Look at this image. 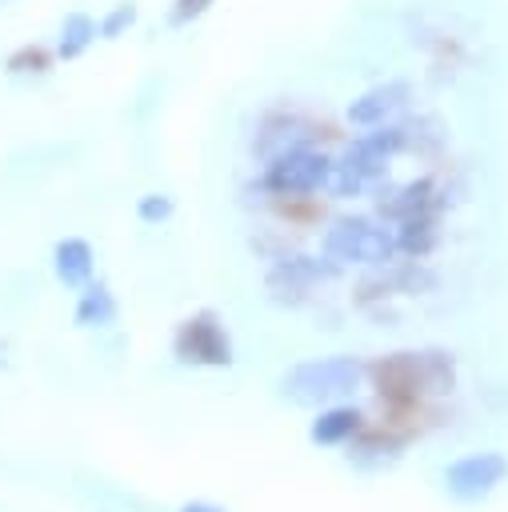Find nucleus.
Masks as SVG:
<instances>
[{"label":"nucleus","instance_id":"f257e3e1","mask_svg":"<svg viewBox=\"0 0 508 512\" xmlns=\"http://www.w3.org/2000/svg\"><path fill=\"white\" fill-rule=\"evenodd\" d=\"M400 152H412L408 144V124H376L368 132H360L344 152L340 160H332V176H328V192L332 196H360L368 184H376L380 176H388V164L392 156Z\"/></svg>","mask_w":508,"mask_h":512},{"label":"nucleus","instance_id":"f03ea898","mask_svg":"<svg viewBox=\"0 0 508 512\" xmlns=\"http://www.w3.org/2000/svg\"><path fill=\"white\" fill-rule=\"evenodd\" d=\"M376 392L396 404H412L420 396H448L456 388V360L440 348L424 352H392L372 368Z\"/></svg>","mask_w":508,"mask_h":512},{"label":"nucleus","instance_id":"7ed1b4c3","mask_svg":"<svg viewBox=\"0 0 508 512\" xmlns=\"http://www.w3.org/2000/svg\"><path fill=\"white\" fill-rule=\"evenodd\" d=\"M364 360L352 352H336V356H316V360H300L280 376V396L300 404V408H324V404H340L344 396H352L364 384Z\"/></svg>","mask_w":508,"mask_h":512},{"label":"nucleus","instance_id":"20e7f679","mask_svg":"<svg viewBox=\"0 0 508 512\" xmlns=\"http://www.w3.org/2000/svg\"><path fill=\"white\" fill-rule=\"evenodd\" d=\"M324 256L340 268L360 264V268H384L392 260H400L396 236L392 228H384L380 220L368 216H340L328 232H324Z\"/></svg>","mask_w":508,"mask_h":512},{"label":"nucleus","instance_id":"39448f33","mask_svg":"<svg viewBox=\"0 0 508 512\" xmlns=\"http://www.w3.org/2000/svg\"><path fill=\"white\" fill-rule=\"evenodd\" d=\"M172 352L180 364H192V368H228L236 360L232 336L212 308H200L176 324Z\"/></svg>","mask_w":508,"mask_h":512},{"label":"nucleus","instance_id":"423d86ee","mask_svg":"<svg viewBox=\"0 0 508 512\" xmlns=\"http://www.w3.org/2000/svg\"><path fill=\"white\" fill-rule=\"evenodd\" d=\"M328 176H332V156L320 152V148H288L280 156L268 160L264 168V188L272 196H288V200H304V196H316L320 188H328Z\"/></svg>","mask_w":508,"mask_h":512},{"label":"nucleus","instance_id":"0eeeda50","mask_svg":"<svg viewBox=\"0 0 508 512\" xmlns=\"http://www.w3.org/2000/svg\"><path fill=\"white\" fill-rule=\"evenodd\" d=\"M504 476H508V456L496 448H484V452H468L452 460L444 468V488L456 500H484L504 484Z\"/></svg>","mask_w":508,"mask_h":512},{"label":"nucleus","instance_id":"6e6552de","mask_svg":"<svg viewBox=\"0 0 508 512\" xmlns=\"http://www.w3.org/2000/svg\"><path fill=\"white\" fill-rule=\"evenodd\" d=\"M340 272V264H332L328 256H284L268 268V292L276 304H300L312 288H320L324 280H332Z\"/></svg>","mask_w":508,"mask_h":512},{"label":"nucleus","instance_id":"1a4fd4ad","mask_svg":"<svg viewBox=\"0 0 508 512\" xmlns=\"http://www.w3.org/2000/svg\"><path fill=\"white\" fill-rule=\"evenodd\" d=\"M408 100H412V84L408 80H384V84H372L368 92H360L344 108V116L356 128H376V124H388L396 112H404Z\"/></svg>","mask_w":508,"mask_h":512},{"label":"nucleus","instance_id":"9d476101","mask_svg":"<svg viewBox=\"0 0 508 512\" xmlns=\"http://www.w3.org/2000/svg\"><path fill=\"white\" fill-rule=\"evenodd\" d=\"M376 208H380V216L392 220V224H404V220H412V216H432V212H436V184H432L428 176L404 180V184L380 192Z\"/></svg>","mask_w":508,"mask_h":512},{"label":"nucleus","instance_id":"9b49d317","mask_svg":"<svg viewBox=\"0 0 508 512\" xmlns=\"http://www.w3.org/2000/svg\"><path fill=\"white\" fill-rule=\"evenodd\" d=\"M92 268H96V256H92V244L80 240V236H64L56 248H52V272L64 288H84L92 280Z\"/></svg>","mask_w":508,"mask_h":512},{"label":"nucleus","instance_id":"f8f14e48","mask_svg":"<svg viewBox=\"0 0 508 512\" xmlns=\"http://www.w3.org/2000/svg\"><path fill=\"white\" fill-rule=\"evenodd\" d=\"M360 428H364V416H360L356 404H324L320 416H316L312 428H308V440L320 444V448H332V444L352 440Z\"/></svg>","mask_w":508,"mask_h":512},{"label":"nucleus","instance_id":"ddd939ff","mask_svg":"<svg viewBox=\"0 0 508 512\" xmlns=\"http://www.w3.org/2000/svg\"><path fill=\"white\" fill-rule=\"evenodd\" d=\"M116 296H112V288L104 284V280H88L84 288H80V296H76V312H72V320L80 324V328H108V324H116Z\"/></svg>","mask_w":508,"mask_h":512},{"label":"nucleus","instance_id":"4468645a","mask_svg":"<svg viewBox=\"0 0 508 512\" xmlns=\"http://www.w3.org/2000/svg\"><path fill=\"white\" fill-rule=\"evenodd\" d=\"M396 248H400V256H412V260H424L432 248H436V240H440V232H436V212L432 216H412V220H404V224H396Z\"/></svg>","mask_w":508,"mask_h":512},{"label":"nucleus","instance_id":"2eb2a0df","mask_svg":"<svg viewBox=\"0 0 508 512\" xmlns=\"http://www.w3.org/2000/svg\"><path fill=\"white\" fill-rule=\"evenodd\" d=\"M96 36H100L96 20H92V16H84V12H72V16H64V24H60L56 56H60V60H76V56H84V52H88V44H92Z\"/></svg>","mask_w":508,"mask_h":512},{"label":"nucleus","instance_id":"dca6fc26","mask_svg":"<svg viewBox=\"0 0 508 512\" xmlns=\"http://www.w3.org/2000/svg\"><path fill=\"white\" fill-rule=\"evenodd\" d=\"M352 440H356V444H352L348 460H356V464L396 460V456H400V448H404V440H400V436H380V432H364V428H360Z\"/></svg>","mask_w":508,"mask_h":512},{"label":"nucleus","instance_id":"f3484780","mask_svg":"<svg viewBox=\"0 0 508 512\" xmlns=\"http://www.w3.org/2000/svg\"><path fill=\"white\" fill-rule=\"evenodd\" d=\"M172 212H176V204H172L168 192H144L140 204H136V216H140L144 224H164Z\"/></svg>","mask_w":508,"mask_h":512},{"label":"nucleus","instance_id":"a211bd4d","mask_svg":"<svg viewBox=\"0 0 508 512\" xmlns=\"http://www.w3.org/2000/svg\"><path fill=\"white\" fill-rule=\"evenodd\" d=\"M132 24H136V4H132V0H124V4H116V8L96 24V28H100V36H104V40H116V36H124Z\"/></svg>","mask_w":508,"mask_h":512},{"label":"nucleus","instance_id":"6ab92c4d","mask_svg":"<svg viewBox=\"0 0 508 512\" xmlns=\"http://www.w3.org/2000/svg\"><path fill=\"white\" fill-rule=\"evenodd\" d=\"M48 68V52L44 48H36V44H28V48H16L12 56H8V72H44Z\"/></svg>","mask_w":508,"mask_h":512},{"label":"nucleus","instance_id":"aec40b11","mask_svg":"<svg viewBox=\"0 0 508 512\" xmlns=\"http://www.w3.org/2000/svg\"><path fill=\"white\" fill-rule=\"evenodd\" d=\"M212 4H216V0H172V24H176V28H184V24L200 20Z\"/></svg>","mask_w":508,"mask_h":512},{"label":"nucleus","instance_id":"412c9836","mask_svg":"<svg viewBox=\"0 0 508 512\" xmlns=\"http://www.w3.org/2000/svg\"><path fill=\"white\" fill-rule=\"evenodd\" d=\"M180 512H224L220 504H212V500H184L180 504Z\"/></svg>","mask_w":508,"mask_h":512}]
</instances>
